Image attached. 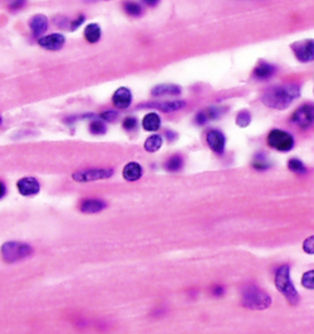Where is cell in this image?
Returning <instances> with one entry per match:
<instances>
[{
	"label": "cell",
	"instance_id": "33",
	"mask_svg": "<svg viewBox=\"0 0 314 334\" xmlns=\"http://www.w3.org/2000/svg\"><path fill=\"white\" fill-rule=\"evenodd\" d=\"M223 292H225V289H223L222 286H215L214 290H212V294L214 295H222Z\"/></svg>",
	"mask_w": 314,
	"mask_h": 334
},
{
	"label": "cell",
	"instance_id": "1",
	"mask_svg": "<svg viewBox=\"0 0 314 334\" xmlns=\"http://www.w3.org/2000/svg\"><path fill=\"white\" fill-rule=\"evenodd\" d=\"M299 94H300L299 85H296V83H287V85L268 88L262 95L261 101L268 107L283 110L289 106L296 98H299Z\"/></svg>",
	"mask_w": 314,
	"mask_h": 334
},
{
	"label": "cell",
	"instance_id": "14",
	"mask_svg": "<svg viewBox=\"0 0 314 334\" xmlns=\"http://www.w3.org/2000/svg\"><path fill=\"white\" fill-rule=\"evenodd\" d=\"M223 111L220 109V107H208V109L203 110L201 113L197 115L196 118V122L197 124H206L207 121H211V120H216L217 118H220L221 114Z\"/></svg>",
	"mask_w": 314,
	"mask_h": 334
},
{
	"label": "cell",
	"instance_id": "8",
	"mask_svg": "<svg viewBox=\"0 0 314 334\" xmlns=\"http://www.w3.org/2000/svg\"><path fill=\"white\" fill-rule=\"evenodd\" d=\"M114 174V169L106 168V169H86L79 170L74 174V179L77 182H91V180L107 179Z\"/></svg>",
	"mask_w": 314,
	"mask_h": 334
},
{
	"label": "cell",
	"instance_id": "4",
	"mask_svg": "<svg viewBox=\"0 0 314 334\" xmlns=\"http://www.w3.org/2000/svg\"><path fill=\"white\" fill-rule=\"evenodd\" d=\"M33 252L29 245L19 241H10L1 246V257L5 262H17L19 260L28 257Z\"/></svg>",
	"mask_w": 314,
	"mask_h": 334
},
{
	"label": "cell",
	"instance_id": "24",
	"mask_svg": "<svg viewBox=\"0 0 314 334\" xmlns=\"http://www.w3.org/2000/svg\"><path fill=\"white\" fill-rule=\"evenodd\" d=\"M288 168H289L292 172H294V173H298V174H304L305 172H307V169H305L304 164H303L302 161L299 160V159H290L289 163H288Z\"/></svg>",
	"mask_w": 314,
	"mask_h": 334
},
{
	"label": "cell",
	"instance_id": "16",
	"mask_svg": "<svg viewBox=\"0 0 314 334\" xmlns=\"http://www.w3.org/2000/svg\"><path fill=\"white\" fill-rule=\"evenodd\" d=\"M106 207V203L101 199H86L81 204V211L85 213H96L102 211Z\"/></svg>",
	"mask_w": 314,
	"mask_h": 334
},
{
	"label": "cell",
	"instance_id": "36",
	"mask_svg": "<svg viewBox=\"0 0 314 334\" xmlns=\"http://www.w3.org/2000/svg\"><path fill=\"white\" fill-rule=\"evenodd\" d=\"M0 124H1V118H0Z\"/></svg>",
	"mask_w": 314,
	"mask_h": 334
},
{
	"label": "cell",
	"instance_id": "34",
	"mask_svg": "<svg viewBox=\"0 0 314 334\" xmlns=\"http://www.w3.org/2000/svg\"><path fill=\"white\" fill-rule=\"evenodd\" d=\"M83 19H85V18H83V17H79V18L77 19V20L75 21V23H72V29H76V27H78V25L81 24V23H82Z\"/></svg>",
	"mask_w": 314,
	"mask_h": 334
},
{
	"label": "cell",
	"instance_id": "35",
	"mask_svg": "<svg viewBox=\"0 0 314 334\" xmlns=\"http://www.w3.org/2000/svg\"><path fill=\"white\" fill-rule=\"evenodd\" d=\"M5 185H4L3 182H0V198H3L4 196H5Z\"/></svg>",
	"mask_w": 314,
	"mask_h": 334
},
{
	"label": "cell",
	"instance_id": "18",
	"mask_svg": "<svg viewBox=\"0 0 314 334\" xmlns=\"http://www.w3.org/2000/svg\"><path fill=\"white\" fill-rule=\"evenodd\" d=\"M182 88L178 85H159L153 88V96H164V95H179Z\"/></svg>",
	"mask_w": 314,
	"mask_h": 334
},
{
	"label": "cell",
	"instance_id": "21",
	"mask_svg": "<svg viewBox=\"0 0 314 334\" xmlns=\"http://www.w3.org/2000/svg\"><path fill=\"white\" fill-rule=\"evenodd\" d=\"M83 34H85V38L87 42L96 43L98 39H100V37H101L100 25L96 24V23H91V24H89L85 28Z\"/></svg>",
	"mask_w": 314,
	"mask_h": 334
},
{
	"label": "cell",
	"instance_id": "30",
	"mask_svg": "<svg viewBox=\"0 0 314 334\" xmlns=\"http://www.w3.org/2000/svg\"><path fill=\"white\" fill-rule=\"evenodd\" d=\"M253 167L257 170H264L269 167V164L265 158H256L253 161Z\"/></svg>",
	"mask_w": 314,
	"mask_h": 334
},
{
	"label": "cell",
	"instance_id": "28",
	"mask_svg": "<svg viewBox=\"0 0 314 334\" xmlns=\"http://www.w3.org/2000/svg\"><path fill=\"white\" fill-rule=\"evenodd\" d=\"M302 285L307 289H314V270L308 271L303 275Z\"/></svg>",
	"mask_w": 314,
	"mask_h": 334
},
{
	"label": "cell",
	"instance_id": "23",
	"mask_svg": "<svg viewBox=\"0 0 314 334\" xmlns=\"http://www.w3.org/2000/svg\"><path fill=\"white\" fill-rule=\"evenodd\" d=\"M182 165H183V158L179 157V155H174V157L168 159L165 168L168 170H171V172H177V170H179L182 168Z\"/></svg>",
	"mask_w": 314,
	"mask_h": 334
},
{
	"label": "cell",
	"instance_id": "25",
	"mask_svg": "<svg viewBox=\"0 0 314 334\" xmlns=\"http://www.w3.org/2000/svg\"><path fill=\"white\" fill-rule=\"evenodd\" d=\"M250 122H251V115L249 111H246V110L240 111L238 115L236 116V124H237L238 126H241V128H246L247 125L250 124Z\"/></svg>",
	"mask_w": 314,
	"mask_h": 334
},
{
	"label": "cell",
	"instance_id": "3",
	"mask_svg": "<svg viewBox=\"0 0 314 334\" xmlns=\"http://www.w3.org/2000/svg\"><path fill=\"white\" fill-rule=\"evenodd\" d=\"M275 285H276L277 290L288 299L290 304L298 303L299 295L294 285L292 284V280H290L289 266L288 265H284V266L277 269L276 274H275Z\"/></svg>",
	"mask_w": 314,
	"mask_h": 334
},
{
	"label": "cell",
	"instance_id": "9",
	"mask_svg": "<svg viewBox=\"0 0 314 334\" xmlns=\"http://www.w3.org/2000/svg\"><path fill=\"white\" fill-rule=\"evenodd\" d=\"M207 144L211 149L214 150L217 154H222L225 152V145H226V139L225 135H223L221 131L218 130H211L207 134Z\"/></svg>",
	"mask_w": 314,
	"mask_h": 334
},
{
	"label": "cell",
	"instance_id": "2",
	"mask_svg": "<svg viewBox=\"0 0 314 334\" xmlns=\"http://www.w3.org/2000/svg\"><path fill=\"white\" fill-rule=\"evenodd\" d=\"M272 299L256 285H246L242 290V304L250 309H266Z\"/></svg>",
	"mask_w": 314,
	"mask_h": 334
},
{
	"label": "cell",
	"instance_id": "13",
	"mask_svg": "<svg viewBox=\"0 0 314 334\" xmlns=\"http://www.w3.org/2000/svg\"><path fill=\"white\" fill-rule=\"evenodd\" d=\"M141 174H143V169H141L140 164H137L135 161L128 163L122 170V176L128 182H135L140 178Z\"/></svg>",
	"mask_w": 314,
	"mask_h": 334
},
{
	"label": "cell",
	"instance_id": "27",
	"mask_svg": "<svg viewBox=\"0 0 314 334\" xmlns=\"http://www.w3.org/2000/svg\"><path fill=\"white\" fill-rule=\"evenodd\" d=\"M90 131L95 134V135H100V134H104L106 131V126H105L102 121L96 120V121H92L91 125H90Z\"/></svg>",
	"mask_w": 314,
	"mask_h": 334
},
{
	"label": "cell",
	"instance_id": "15",
	"mask_svg": "<svg viewBox=\"0 0 314 334\" xmlns=\"http://www.w3.org/2000/svg\"><path fill=\"white\" fill-rule=\"evenodd\" d=\"M29 27H31L32 32L36 37H39L40 34H43L47 31V27H48V21L44 16H34L33 18L29 21Z\"/></svg>",
	"mask_w": 314,
	"mask_h": 334
},
{
	"label": "cell",
	"instance_id": "7",
	"mask_svg": "<svg viewBox=\"0 0 314 334\" xmlns=\"http://www.w3.org/2000/svg\"><path fill=\"white\" fill-rule=\"evenodd\" d=\"M294 55L298 58V61L303 63L314 61V39L300 40L294 44H292Z\"/></svg>",
	"mask_w": 314,
	"mask_h": 334
},
{
	"label": "cell",
	"instance_id": "19",
	"mask_svg": "<svg viewBox=\"0 0 314 334\" xmlns=\"http://www.w3.org/2000/svg\"><path fill=\"white\" fill-rule=\"evenodd\" d=\"M274 73L275 67L272 66V64L266 63V62H261V63L257 64V66L255 67V70H254L255 77H257V79H269V77H272Z\"/></svg>",
	"mask_w": 314,
	"mask_h": 334
},
{
	"label": "cell",
	"instance_id": "29",
	"mask_svg": "<svg viewBox=\"0 0 314 334\" xmlns=\"http://www.w3.org/2000/svg\"><path fill=\"white\" fill-rule=\"evenodd\" d=\"M303 250L307 254H314V236L308 237L303 243Z\"/></svg>",
	"mask_w": 314,
	"mask_h": 334
},
{
	"label": "cell",
	"instance_id": "17",
	"mask_svg": "<svg viewBox=\"0 0 314 334\" xmlns=\"http://www.w3.org/2000/svg\"><path fill=\"white\" fill-rule=\"evenodd\" d=\"M152 107H157L163 113H172V111H177L179 109H183L186 106L184 101H167V102H157L149 105Z\"/></svg>",
	"mask_w": 314,
	"mask_h": 334
},
{
	"label": "cell",
	"instance_id": "31",
	"mask_svg": "<svg viewBox=\"0 0 314 334\" xmlns=\"http://www.w3.org/2000/svg\"><path fill=\"white\" fill-rule=\"evenodd\" d=\"M122 126L125 129H128V130H130V129H134L135 126H137V118H126L125 120H124V122H122Z\"/></svg>",
	"mask_w": 314,
	"mask_h": 334
},
{
	"label": "cell",
	"instance_id": "12",
	"mask_svg": "<svg viewBox=\"0 0 314 334\" xmlns=\"http://www.w3.org/2000/svg\"><path fill=\"white\" fill-rule=\"evenodd\" d=\"M131 92L129 88L126 87H120L115 91V94L113 95V102L115 105V107L121 110H125L130 106L131 103Z\"/></svg>",
	"mask_w": 314,
	"mask_h": 334
},
{
	"label": "cell",
	"instance_id": "22",
	"mask_svg": "<svg viewBox=\"0 0 314 334\" xmlns=\"http://www.w3.org/2000/svg\"><path fill=\"white\" fill-rule=\"evenodd\" d=\"M162 144H163L162 137H159V135H153V137L148 138L145 144H144V148H145L147 152L153 153V152H157V150L162 146Z\"/></svg>",
	"mask_w": 314,
	"mask_h": 334
},
{
	"label": "cell",
	"instance_id": "6",
	"mask_svg": "<svg viewBox=\"0 0 314 334\" xmlns=\"http://www.w3.org/2000/svg\"><path fill=\"white\" fill-rule=\"evenodd\" d=\"M292 121L299 128L307 129L314 124V105L307 103L299 107L292 116Z\"/></svg>",
	"mask_w": 314,
	"mask_h": 334
},
{
	"label": "cell",
	"instance_id": "20",
	"mask_svg": "<svg viewBox=\"0 0 314 334\" xmlns=\"http://www.w3.org/2000/svg\"><path fill=\"white\" fill-rule=\"evenodd\" d=\"M160 126V118L156 113H149L144 116L143 128L147 131H157Z\"/></svg>",
	"mask_w": 314,
	"mask_h": 334
},
{
	"label": "cell",
	"instance_id": "11",
	"mask_svg": "<svg viewBox=\"0 0 314 334\" xmlns=\"http://www.w3.org/2000/svg\"><path fill=\"white\" fill-rule=\"evenodd\" d=\"M17 187H18L19 193L23 196H33L39 192V183L37 182V179L31 178V177H25V178L19 179L17 183Z\"/></svg>",
	"mask_w": 314,
	"mask_h": 334
},
{
	"label": "cell",
	"instance_id": "5",
	"mask_svg": "<svg viewBox=\"0 0 314 334\" xmlns=\"http://www.w3.org/2000/svg\"><path fill=\"white\" fill-rule=\"evenodd\" d=\"M268 144L279 152H289L293 149L294 138L287 131L275 129L268 135Z\"/></svg>",
	"mask_w": 314,
	"mask_h": 334
},
{
	"label": "cell",
	"instance_id": "32",
	"mask_svg": "<svg viewBox=\"0 0 314 334\" xmlns=\"http://www.w3.org/2000/svg\"><path fill=\"white\" fill-rule=\"evenodd\" d=\"M101 118L107 120V121H114V120L118 118V113H115V111H106V113H104L101 115Z\"/></svg>",
	"mask_w": 314,
	"mask_h": 334
},
{
	"label": "cell",
	"instance_id": "26",
	"mask_svg": "<svg viewBox=\"0 0 314 334\" xmlns=\"http://www.w3.org/2000/svg\"><path fill=\"white\" fill-rule=\"evenodd\" d=\"M124 9H125V12L128 13L129 16L133 17H139L141 14V12H143V9H141V6L139 4L131 3V1L124 5Z\"/></svg>",
	"mask_w": 314,
	"mask_h": 334
},
{
	"label": "cell",
	"instance_id": "10",
	"mask_svg": "<svg viewBox=\"0 0 314 334\" xmlns=\"http://www.w3.org/2000/svg\"><path fill=\"white\" fill-rule=\"evenodd\" d=\"M39 46H42L43 48L49 49V51H58L61 49L64 44V37L62 34H49L46 37H40L38 39Z\"/></svg>",
	"mask_w": 314,
	"mask_h": 334
}]
</instances>
